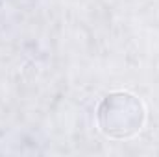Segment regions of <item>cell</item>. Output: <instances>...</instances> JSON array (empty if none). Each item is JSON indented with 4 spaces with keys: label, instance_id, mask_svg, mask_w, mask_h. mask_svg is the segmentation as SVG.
<instances>
[{
    "label": "cell",
    "instance_id": "6da1fadb",
    "mask_svg": "<svg viewBox=\"0 0 159 157\" xmlns=\"http://www.w3.org/2000/svg\"><path fill=\"white\" fill-rule=\"evenodd\" d=\"M143 120V104L128 92H115L106 96L98 107V124L107 137H131L141 129Z\"/></svg>",
    "mask_w": 159,
    "mask_h": 157
}]
</instances>
